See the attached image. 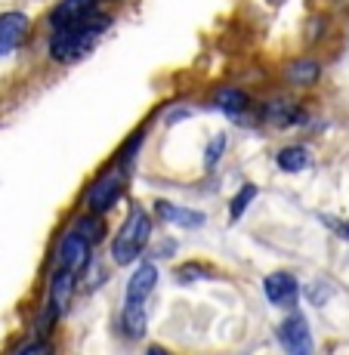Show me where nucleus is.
Masks as SVG:
<instances>
[{"label":"nucleus","instance_id":"dca6fc26","mask_svg":"<svg viewBox=\"0 0 349 355\" xmlns=\"http://www.w3.org/2000/svg\"><path fill=\"white\" fill-rule=\"evenodd\" d=\"M254 198H257V186H241V192L232 198V204H229V207H232V220H238V216L250 207V201H254Z\"/></svg>","mask_w":349,"mask_h":355},{"label":"nucleus","instance_id":"423d86ee","mask_svg":"<svg viewBox=\"0 0 349 355\" xmlns=\"http://www.w3.org/2000/svg\"><path fill=\"white\" fill-rule=\"evenodd\" d=\"M25 34H28V16L25 12H3L0 16V56L16 50Z\"/></svg>","mask_w":349,"mask_h":355},{"label":"nucleus","instance_id":"4468645a","mask_svg":"<svg viewBox=\"0 0 349 355\" xmlns=\"http://www.w3.org/2000/svg\"><path fill=\"white\" fill-rule=\"evenodd\" d=\"M214 105L220 108V112H229V114H238L248 108V96H244L241 90H232V87H223V90L214 93Z\"/></svg>","mask_w":349,"mask_h":355},{"label":"nucleus","instance_id":"ddd939ff","mask_svg":"<svg viewBox=\"0 0 349 355\" xmlns=\"http://www.w3.org/2000/svg\"><path fill=\"white\" fill-rule=\"evenodd\" d=\"M278 167H282L284 173H300V170L309 167V152H306L303 146H287L278 152Z\"/></svg>","mask_w":349,"mask_h":355},{"label":"nucleus","instance_id":"0eeeda50","mask_svg":"<svg viewBox=\"0 0 349 355\" xmlns=\"http://www.w3.org/2000/svg\"><path fill=\"white\" fill-rule=\"evenodd\" d=\"M263 291H266L269 303L284 306V309H291V306L297 303V282H293V275H287V272H272L263 282Z\"/></svg>","mask_w":349,"mask_h":355},{"label":"nucleus","instance_id":"6e6552de","mask_svg":"<svg viewBox=\"0 0 349 355\" xmlns=\"http://www.w3.org/2000/svg\"><path fill=\"white\" fill-rule=\"evenodd\" d=\"M155 282H158V269H155L152 263L139 266V269L133 272V278L127 282V297H124V303H142V306H146L148 293L155 291Z\"/></svg>","mask_w":349,"mask_h":355},{"label":"nucleus","instance_id":"f257e3e1","mask_svg":"<svg viewBox=\"0 0 349 355\" xmlns=\"http://www.w3.org/2000/svg\"><path fill=\"white\" fill-rule=\"evenodd\" d=\"M108 22H112V19L102 16L99 10H93L90 16L80 19L78 25L56 28V34H53V40H50L53 59H56V62H78L80 56H87V53L93 50L96 37L108 28Z\"/></svg>","mask_w":349,"mask_h":355},{"label":"nucleus","instance_id":"9d476101","mask_svg":"<svg viewBox=\"0 0 349 355\" xmlns=\"http://www.w3.org/2000/svg\"><path fill=\"white\" fill-rule=\"evenodd\" d=\"M155 207H158V216H161V220L173 223V226H182V229H198V226H204V214H195V210L180 207V204L158 201Z\"/></svg>","mask_w":349,"mask_h":355},{"label":"nucleus","instance_id":"aec40b11","mask_svg":"<svg viewBox=\"0 0 349 355\" xmlns=\"http://www.w3.org/2000/svg\"><path fill=\"white\" fill-rule=\"evenodd\" d=\"M340 229H343V238H349V226H340Z\"/></svg>","mask_w":349,"mask_h":355},{"label":"nucleus","instance_id":"20e7f679","mask_svg":"<svg viewBox=\"0 0 349 355\" xmlns=\"http://www.w3.org/2000/svg\"><path fill=\"white\" fill-rule=\"evenodd\" d=\"M121 189H124V173H105L90 192H87L90 210L93 214H105V210L121 198Z\"/></svg>","mask_w":349,"mask_h":355},{"label":"nucleus","instance_id":"a211bd4d","mask_svg":"<svg viewBox=\"0 0 349 355\" xmlns=\"http://www.w3.org/2000/svg\"><path fill=\"white\" fill-rule=\"evenodd\" d=\"M225 148V136H216L214 142H210V148H207V167H214L216 161H220V152Z\"/></svg>","mask_w":349,"mask_h":355},{"label":"nucleus","instance_id":"2eb2a0df","mask_svg":"<svg viewBox=\"0 0 349 355\" xmlns=\"http://www.w3.org/2000/svg\"><path fill=\"white\" fill-rule=\"evenodd\" d=\"M287 78L293 80V84H312V80L318 78V65L312 62V59H303V62H293L287 68Z\"/></svg>","mask_w":349,"mask_h":355},{"label":"nucleus","instance_id":"1a4fd4ad","mask_svg":"<svg viewBox=\"0 0 349 355\" xmlns=\"http://www.w3.org/2000/svg\"><path fill=\"white\" fill-rule=\"evenodd\" d=\"M93 10H96V0H62L53 10L50 22H53V28H68V25H78L80 19H87Z\"/></svg>","mask_w":349,"mask_h":355},{"label":"nucleus","instance_id":"39448f33","mask_svg":"<svg viewBox=\"0 0 349 355\" xmlns=\"http://www.w3.org/2000/svg\"><path fill=\"white\" fill-rule=\"evenodd\" d=\"M87 257H90V241H87L84 235H78V232H71V235L59 244V269H68L78 275L87 266Z\"/></svg>","mask_w":349,"mask_h":355},{"label":"nucleus","instance_id":"6ab92c4d","mask_svg":"<svg viewBox=\"0 0 349 355\" xmlns=\"http://www.w3.org/2000/svg\"><path fill=\"white\" fill-rule=\"evenodd\" d=\"M19 355H28V352H50V343H25L16 349Z\"/></svg>","mask_w":349,"mask_h":355},{"label":"nucleus","instance_id":"7ed1b4c3","mask_svg":"<svg viewBox=\"0 0 349 355\" xmlns=\"http://www.w3.org/2000/svg\"><path fill=\"white\" fill-rule=\"evenodd\" d=\"M278 337H282L284 349L287 352H297V355H306L312 352V337H309V324L300 312H291V315L282 322L278 327Z\"/></svg>","mask_w":349,"mask_h":355},{"label":"nucleus","instance_id":"f3484780","mask_svg":"<svg viewBox=\"0 0 349 355\" xmlns=\"http://www.w3.org/2000/svg\"><path fill=\"white\" fill-rule=\"evenodd\" d=\"M74 232H78V235H84L87 241L93 244L96 238L102 235V220H99V214H93V216H84V220H78V229H74Z\"/></svg>","mask_w":349,"mask_h":355},{"label":"nucleus","instance_id":"f8f14e48","mask_svg":"<svg viewBox=\"0 0 349 355\" xmlns=\"http://www.w3.org/2000/svg\"><path fill=\"white\" fill-rule=\"evenodd\" d=\"M124 334L130 340H139L146 334V306L142 303H124Z\"/></svg>","mask_w":349,"mask_h":355},{"label":"nucleus","instance_id":"f03ea898","mask_svg":"<svg viewBox=\"0 0 349 355\" xmlns=\"http://www.w3.org/2000/svg\"><path fill=\"white\" fill-rule=\"evenodd\" d=\"M148 235H152V223H148L146 210H133L112 241L114 263H133L142 254V248L148 244Z\"/></svg>","mask_w":349,"mask_h":355},{"label":"nucleus","instance_id":"9b49d317","mask_svg":"<svg viewBox=\"0 0 349 355\" xmlns=\"http://www.w3.org/2000/svg\"><path fill=\"white\" fill-rule=\"evenodd\" d=\"M74 293V272L68 269H59L56 275H53V284H50V303L56 306L59 312H65L68 300H71Z\"/></svg>","mask_w":349,"mask_h":355}]
</instances>
